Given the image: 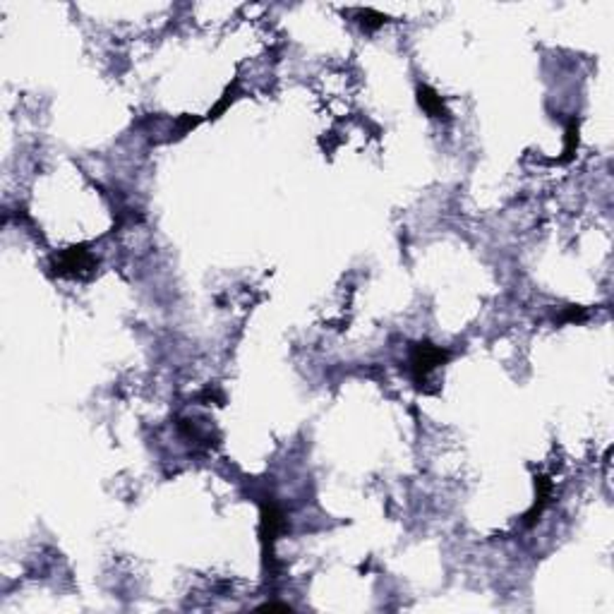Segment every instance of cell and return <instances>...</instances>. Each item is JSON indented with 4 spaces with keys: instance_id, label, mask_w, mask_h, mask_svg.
Instances as JSON below:
<instances>
[{
    "instance_id": "obj_1",
    "label": "cell",
    "mask_w": 614,
    "mask_h": 614,
    "mask_svg": "<svg viewBox=\"0 0 614 614\" xmlns=\"http://www.w3.org/2000/svg\"><path fill=\"white\" fill-rule=\"evenodd\" d=\"M449 357V353L444 348H437L432 343H417L413 348V355H410V365H413V375L417 382H422L432 370L437 365H442L444 360Z\"/></svg>"
},
{
    "instance_id": "obj_2",
    "label": "cell",
    "mask_w": 614,
    "mask_h": 614,
    "mask_svg": "<svg viewBox=\"0 0 614 614\" xmlns=\"http://www.w3.org/2000/svg\"><path fill=\"white\" fill-rule=\"evenodd\" d=\"M283 511L276 507L274 502H269L262 507V543H264V555H267V562L272 564L274 559V543H276V535L283 530Z\"/></svg>"
},
{
    "instance_id": "obj_3",
    "label": "cell",
    "mask_w": 614,
    "mask_h": 614,
    "mask_svg": "<svg viewBox=\"0 0 614 614\" xmlns=\"http://www.w3.org/2000/svg\"><path fill=\"white\" fill-rule=\"evenodd\" d=\"M58 274H82L86 269L94 267V259L89 257V252L82 247L67 249L63 257L58 259Z\"/></svg>"
},
{
    "instance_id": "obj_4",
    "label": "cell",
    "mask_w": 614,
    "mask_h": 614,
    "mask_svg": "<svg viewBox=\"0 0 614 614\" xmlns=\"http://www.w3.org/2000/svg\"><path fill=\"white\" fill-rule=\"evenodd\" d=\"M417 101H420L422 111L432 118H447L449 116L447 108H444L442 96L435 89H430V86H420V89H417Z\"/></svg>"
},
{
    "instance_id": "obj_5",
    "label": "cell",
    "mask_w": 614,
    "mask_h": 614,
    "mask_svg": "<svg viewBox=\"0 0 614 614\" xmlns=\"http://www.w3.org/2000/svg\"><path fill=\"white\" fill-rule=\"evenodd\" d=\"M535 485H538V499H535V504H533V509L525 514V525H533L538 521V516L543 514V509L548 507V502L552 497V480H550V477L540 475L535 480Z\"/></svg>"
},
{
    "instance_id": "obj_6",
    "label": "cell",
    "mask_w": 614,
    "mask_h": 614,
    "mask_svg": "<svg viewBox=\"0 0 614 614\" xmlns=\"http://www.w3.org/2000/svg\"><path fill=\"white\" fill-rule=\"evenodd\" d=\"M576 147H578V120H571L569 127H566V144H564L562 161H569L573 154H576Z\"/></svg>"
},
{
    "instance_id": "obj_7",
    "label": "cell",
    "mask_w": 614,
    "mask_h": 614,
    "mask_svg": "<svg viewBox=\"0 0 614 614\" xmlns=\"http://www.w3.org/2000/svg\"><path fill=\"white\" fill-rule=\"evenodd\" d=\"M585 317H588V315H585V310H581V307H569V310H566V312L562 315V320H564V322H583Z\"/></svg>"
},
{
    "instance_id": "obj_8",
    "label": "cell",
    "mask_w": 614,
    "mask_h": 614,
    "mask_svg": "<svg viewBox=\"0 0 614 614\" xmlns=\"http://www.w3.org/2000/svg\"><path fill=\"white\" fill-rule=\"evenodd\" d=\"M262 610H288V605H262Z\"/></svg>"
}]
</instances>
